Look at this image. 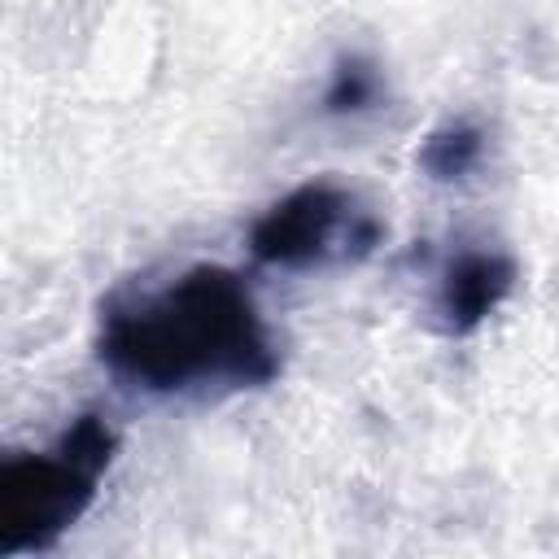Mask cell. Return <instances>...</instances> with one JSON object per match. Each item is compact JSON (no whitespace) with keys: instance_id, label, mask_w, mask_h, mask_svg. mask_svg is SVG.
I'll return each mask as SVG.
<instances>
[{"instance_id":"6","label":"cell","mask_w":559,"mask_h":559,"mask_svg":"<svg viewBox=\"0 0 559 559\" xmlns=\"http://www.w3.org/2000/svg\"><path fill=\"white\" fill-rule=\"evenodd\" d=\"M384 96V79L380 66L367 52H345L332 66V79L323 87V114L332 118H358L367 109H376Z\"/></svg>"},{"instance_id":"3","label":"cell","mask_w":559,"mask_h":559,"mask_svg":"<svg viewBox=\"0 0 559 559\" xmlns=\"http://www.w3.org/2000/svg\"><path fill=\"white\" fill-rule=\"evenodd\" d=\"M384 240L380 218L336 179H306L271 201L249 227V253L275 271L358 262Z\"/></svg>"},{"instance_id":"2","label":"cell","mask_w":559,"mask_h":559,"mask_svg":"<svg viewBox=\"0 0 559 559\" xmlns=\"http://www.w3.org/2000/svg\"><path fill=\"white\" fill-rule=\"evenodd\" d=\"M118 432L105 415H74L48 450L9 454L0 463V555H31L57 546L100 493L114 463Z\"/></svg>"},{"instance_id":"1","label":"cell","mask_w":559,"mask_h":559,"mask_svg":"<svg viewBox=\"0 0 559 559\" xmlns=\"http://www.w3.org/2000/svg\"><path fill=\"white\" fill-rule=\"evenodd\" d=\"M100 367L144 397H227L280 376V341L223 262H197L153 288H118L96 319Z\"/></svg>"},{"instance_id":"5","label":"cell","mask_w":559,"mask_h":559,"mask_svg":"<svg viewBox=\"0 0 559 559\" xmlns=\"http://www.w3.org/2000/svg\"><path fill=\"white\" fill-rule=\"evenodd\" d=\"M480 157H485V131L467 118H450L424 135L415 162L432 183H463L480 166Z\"/></svg>"},{"instance_id":"4","label":"cell","mask_w":559,"mask_h":559,"mask_svg":"<svg viewBox=\"0 0 559 559\" xmlns=\"http://www.w3.org/2000/svg\"><path fill=\"white\" fill-rule=\"evenodd\" d=\"M520 266L511 253L489 249V245H459L441 271H437V288H432V310L445 336H472L515 288Z\"/></svg>"}]
</instances>
